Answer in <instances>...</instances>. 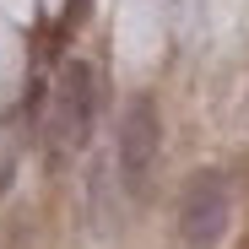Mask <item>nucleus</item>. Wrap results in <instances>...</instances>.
Instances as JSON below:
<instances>
[{"label":"nucleus","instance_id":"1","mask_svg":"<svg viewBox=\"0 0 249 249\" xmlns=\"http://www.w3.org/2000/svg\"><path fill=\"white\" fill-rule=\"evenodd\" d=\"M174 222H179V244L184 249H217L228 238V228H233V184H228V174L222 168L190 174L184 190H179Z\"/></svg>","mask_w":249,"mask_h":249},{"label":"nucleus","instance_id":"2","mask_svg":"<svg viewBox=\"0 0 249 249\" xmlns=\"http://www.w3.org/2000/svg\"><path fill=\"white\" fill-rule=\"evenodd\" d=\"M157 152H162V114H157V103L146 92H136L124 103L119 124H114V162H119V179H124L130 195H146Z\"/></svg>","mask_w":249,"mask_h":249},{"label":"nucleus","instance_id":"3","mask_svg":"<svg viewBox=\"0 0 249 249\" xmlns=\"http://www.w3.org/2000/svg\"><path fill=\"white\" fill-rule=\"evenodd\" d=\"M54 124H60V141L71 152H81L92 141V124H98V81H92V65L71 60L65 76H60V98H54Z\"/></svg>","mask_w":249,"mask_h":249}]
</instances>
